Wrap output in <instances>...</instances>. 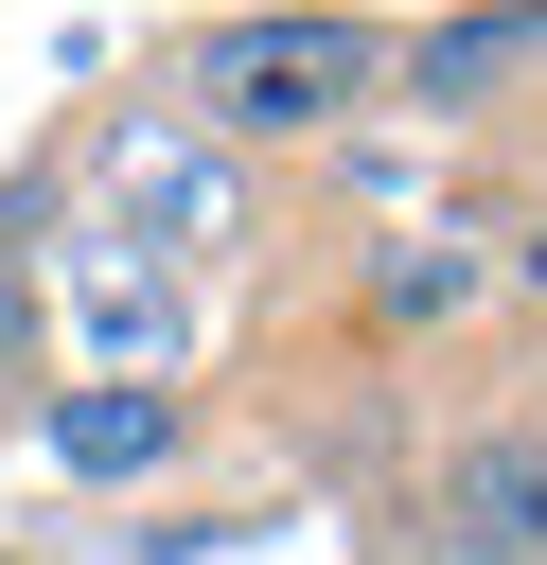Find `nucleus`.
Here are the masks:
<instances>
[{
	"instance_id": "obj_1",
	"label": "nucleus",
	"mask_w": 547,
	"mask_h": 565,
	"mask_svg": "<svg viewBox=\"0 0 547 565\" xmlns=\"http://www.w3.org/2000/svg\"><path fill=\"white\" fill-rule=\"evenodd\" d=\"M159 106L229 159H300V141H353L388 106V18L353 0H229L159 53Z\"/></svg>"
},
{
	"instance_id": "obj_2",
	"label": "nucleus",
	"mask_w": 547,
	"mask_h": 565,
	"mask_svg": "<svg viewBox=\"0 0 547 565\" xmlns=\"http://www.w3.org/2000/svg\"><path fill=\"white\" fill-rule=\"evenodd\" d=\"M71 177H88V230L159 247L176 282H194V265H247V159H229V141H194L176 106H106Z\"/></svg>"
},
{
	"instance_id": "obj_3",
	"label": "nucleus",
	"mask_w": 547,
	"mask_h": 565,
	"mask_svg": "<svg viewBox=\"0 0 547 565\" xmlns=\"http://www.w3.org/2000/svg\"><path fill=\"white\" fill-rule=\"evenodd\" d=\"M406 547L423 565H547V406H476L423 441V494H406Z\"/></svg>"
},
{
	"instance_id": "obj_4",
	"label": "nucleus",
	"mask_w": 547,
	"mask_h": 565,
	"mask_svg": "<svg viewBox=\"0 0 547 565\" xmlns=\"http://www.w3.org/2000/svg\"><path fill=\"white\" fill-rule=\"evenodd\" d=\"M388 106H423V124H512V106H547V0H459V18L388 35Z\"/></svg>"
},
{
	"instance_id": "obj_5",
	"label": "nucleus",
	"mask_w": 547,
	"mask_h": 565,
	"mask_svg": "<svg viewBox=\"0 0 547 565\" xmlns=\"http://www.w3.org/2000/svg\"><path fill=\"white\" fill-rule=\"evenodd\" d=\"M53 300H71V318H88L106 353H141V371H159V353L194 335V282H176L159 247H124V230H88V212L53 230Z\"/></svg>"
},
{
	"instance_id": "obj_6",
	"label": "nucleus",
	"mask_w": 547,
	"mask_h": 565,
	"mask_svg": "<svg viewBox=\"0 0 547 565\" xmlns=\"http://www.w3.org/2000/svg\"><path fill=\"white\" fill-rule=\"evenodd\" d=\"M353 300H371V335H459V318L494 300V247H476V230H388Z\"/></svg>"
},
{
	"instance_id": "obj_7",
	"label": "nucleus",
	"mask_w": 547,
	"mask_h": 565,
	"mask_svg": "<svg viewBox=\"0 0 547 565\" xmlns=\"http://www.w3.org/2000/svg\"><path fill=\"white\" fill-rule=\"evenodd\" d=\"M53 371V177H0V406Z\"/></svg>"
},
{
	"instance_id": "obj_8",
	"label": "nucleus",
	"mask_w": 547,
	"mask_h": 565,
	"mask_svg": "<svg viewBox=\"0 0 547 565\" xmlns=\"http://www.w3.org/2000/svg\"><path fill=\"white\" fill-rule=\"evenodd\" d=\"M176 441V406H71V459L88 477H124V459H159Z\"/></svg>"
},
{
	"instance_id": "obj_9",
	"label": "nucleus",
	"mask_w": 547,
	"mask_h": 565,
	"mask_svg": "<svg viewBox=\"0 0 547 565\" xmlns=\"http://www.w3.org/2000/svg\"><path fill=\"white\" fill-rule=\"evenodd\" d=\"M494 282H529V300H547V159H529V194H512V247H494Z\"/></svg>"
},
{
	"instance_id": "obj_10",
	"label": "nucleus",
	"mask_w": 547,
	"mask_h": 565,
	"mask_svg": "<svg viewBox=\"0 0 547 565\" xmlns=\"http://www.w3.org/2000/svg\"><path fill=\"white\" fill-rule=\"evenodd\" d=\"M0 565H35V547H18V530H0Z\"/></svg>"
}]
</instances>
